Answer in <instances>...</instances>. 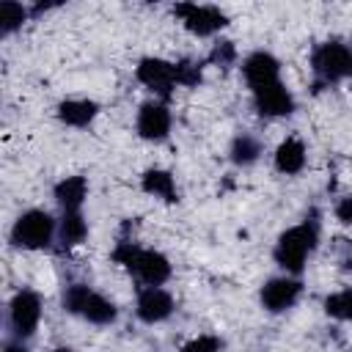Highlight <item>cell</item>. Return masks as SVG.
<instances>
[{
    "label": "cell",
    "mask_w": 352,
    "mask_h": 352,
    "mask_svg": "<svg viewBox=\"0 0 352 352\" xmlns=\"http://www.w3.org/2000/svg\"><path fill=\"white\" fill-rule=\"evenodd\" d=\"M316 242H319V226H316L314 217L311 220L305 217L302 223L286 228L278 236L272 258L286 275H300L305 270V264H308V256L316 250Z\"/></svg>",
    "instance_id": "6da1fadb"
},
{
    "label": "cell",
    "mask_w": 352,
    "mask_h": 352,
    "mask_svg": "<svg viewBox=\"0 0 352 352\" xmlns=\"http://www.w3.org/2000/svg\"><path fill=\"white\" fill-rule=\"evenodd\" d=\"M113 261L121 264L126 272H132L143 286H162L173 272L165 253L140 248L135 242H118L113 250Z\"/></svg>",
    "instance_id": "7a4b0ae2"
},
{
    "label": "cell",
    "mask_w": 352,
    "mask_h": 352,
    "mask_svg": "<svg viewBox=\"0 0 352 352\" xmlns=\"http://www.w3.org/2000/svg\"><path fill=\"white\" fill-rule=\"evenodd\" d=\"M63 308L91 324H113L118 319V308L104 294L94 292L85 283H72L63 292Z\"/></svg>",
    "instance_id": "3957f363"
},
{
    "label": "cell",
    "mask_w": 352,
    "mask_h": 352,
    "mask_svg": "<svg viewBox=\"0 0 352 352\" xmlns=\"http://www.w3.org/2000/svg\"><path fill=\"white\" fill-rule=\"evenodd\" d=\"M55 234H58V226H55L50 212L28 209L11 226V245L22 248V250H44L52 245Z\"/></svg>",
    "instance_id": "277c9868"
},
{
    "label": "cell",
    "mask_w": 352,
    "mask_h": 352,
    "mask_svg": "<svg viewBox=\"0 0 352 352\" xmlns=\"http://www.w3.org/2000/svg\"><path fill=\"white\" fill-rule=\"evenodd\" d=\"M316 85H333L352 77V50L341 41H324L311 55Z\"/></svg>",
    "instance_id": "5b68a950"
},
{
    "label": "cell",
    "mask_w": 352,
    "mask_h": 352,
    "mask_svg": "<svg viewBox=\"0 0 352 352\" xmlns=\"http://www.w3.org/2000/svg\"><path fill=\"white\" fill-rule=\"evenodd\" d=\"M135 77L151 88L157 96L168 99L173 94L176 85H182L179 80V63L173 60H165V58H140L138 66H135Z\"/></svg>",
    "instance_id": "8992f818"
},
{
    "label": "cell",
    "mask_w": 352,
    "mask_h": 352,
    "mask_svg": "<svg viewBox=\"0 0 352 352\" xmlns=\"http://www.w3.org/2000/svg\"><path fill=\"white\" fill-rule=\"evenodd\" d=\"M173 14L182 19V25L192 33V36H214L228 25V16L214 8V6H198V3H176Z\"/></svg>",
    "instance_id": "52a82bcc"
},
{
    "label": "cell",
    "mask_w": 352,
    "mask_h": 352,
    "mask_svg": "<svg viewBox=\"0 0 352 352\" xmlns=\"http://www.w3.org/2000/svg\"><path fill=\"white\" fill-rule=\"evenodd\" d=\"M8 322L16 338L33 336L41 322V297L33 289H19L8 302Z\"/></svg>",
    "instance_id": "ba28073f"
},
{
    "label": "cell",
    "mask_w": 352,
    "mask_h": 352,
    "mask_svg": "<svg viewBox=\"0 0 352 352\" xmlns=\"http://www.w3.org/2000/svg\"><path fill=\"white\" fill-rule=\"evenodd\" d=\"M170 124H173V116L168 110L165 102L160 99H148L138 107V118H135V129L143 140H151V143H160L170 135Z\"/></svg>",
    "instance_id": "9c48e42d"
},
{
    "label": "cell",
    "mask_w": 352,
    "mask_h": 352,
    "mask_svg": "<svg viewBox=\"0 0 352 352\" xmlns=\"http://www.w3.org/2000/svg\"><path fill=\"white\" fill-rule=\"evenodd\" d=\"M302 294V283L294 278V275H278V278H270L264 286H261V305L264 311L270 314H283L289 311Z\"/></svg>",
    "instance_id": "30bf717a"
},
{
    "label": "cell",
    "mask_w": 352,
    "mask_h": 352,
    "mask_svg": "<svg viewBox=\"0 0 352 352\" xmlns=\"http://www.w3.org/2000/svg\"><path fill=\"white\" fill-rule=\"evenodd\" d=\"M173 308H176V302H173L170 292L162 289V286H143V289L138 292L135 314H138V319L146 322V324H160V322H165V319L173 314Z\"/></svg>",
    "instance_id": "8fae6325"
},
{
    "label": "cell",
    "mask_w": 352,
    "mask_h": 352,
    "mask_svg": "<svg viewBox=\"0 0 352 352\" xmlns=\"http://www.w3.org/2000/svg\"><path fill=\"white\" fill-rule=\"evenodd\" d=\"M242 74H245V82H248V88L253 94V91L267 88V85L280 80V63H278V58L272 52L256 50L242 60Z\"/></svg>",
    "instance_id": "7c38bea8"
},
{
    "label": "cell",
    "mask_w": 352,
    "mask_h": 352,
    "mask_svg": "<svg viewBox=\"0 0 352 352\" xmlns=\"http://www.w3.org/2000/svg\"><path fill=\"white\" fill-rule=\"evenodd\" d=\"M253 104H256L258 116H267V118H283V116H292L297 110L294 94L283 85V80L253 91Z\"/></svg>",
    "instance_id": "4fadbf2b"
},
{
    "label": "cell",
    "mask_w": 352,
    "mask_h": 352,
    "mask_svg": "<svg viewBox=\"0 0 352 352\" xmlns=\"http://www.w3.org/2000/svg\"><path fill=\"white\" fill-rule=\"evenodd\" d=\"M305 154L308 151H305V143L300 138L292 135V138L280 140L275 148V170L283 176H297L305 168V160H308Z\"/></svg>",
    "instance_id": "5bb4252c"
},
{
    "label": "cell",
    "mask_w": 352,
    "mask_h": 352,
    "mask_svg": "<svg viewBox=\"0 0 352 352\" xmlns=\"http://www.w3.org/2000/svg\"><path fill=\"white\" fill-rule=\"evenodd\" d=\"M60 212H80L88 198V182L85 176H63L52 190Z\"/></svg>",
    "instance_id": "9a60e30c"
},
{
    "label": "cell",
    "mask_w": 352,
    "mask_h": 352,
    "mask_svg": "<svg viewBox=\"0 0 352 352\" xmlns=\"http://www.w3.org/2000/svg\"><path fill=\"white\" fill-rule=\"evenodd\" d=\"M96 113H99V104L94 99H63L58 104V110H55V116H58L60 124L77 126V129L88 126L96 118Z\"/></svg>",
    "instance_id": "2e32d148"
},
{
    "label": "cell",
    "mask_w": 352,
    "mask_h": 352,
    "mask_svg": "<svg viewBox=\"0 0 352 352\" xmlns=\"http://www.w3.org/2000/svg\"><path fill=\"white\" fill-rule=\"evenodd\" d=\"M140 187L143 192L165 201V204H176L179 201V187H176V179L170 170H162V168H148L143 176H140Z\"/></svg>",
    "instance_id": "e0dca14e"
},
{
    "label": "cell",
    "mask_w": 352,
    "mask_h": 352,
    "mask_svg": "<svg viewBox=\"0 0 352 352\" xmlns=\"http://www.w3.org/2000/svg\"><path fill=\"white\" fill-rule=\"evenodd\" d=\"M88 236V220L82 212H63L58 220V239L63 248H77Z\"/></svg>",
    "instance_id": "ac0fdd59"
},
{
    "label": "cell",
    "mask_w": 352,
    "mask_h": 352,
    "mask_svg": "<svg viewBox=\"0 0 352 352\" xmlns=\"http://www.w3.org/2000/svg\"><path fill=\"white\" fill-rule=\"evenodd\" d=\"M231 162L234 165H253L256 160H258V154H261V146H258V140L256 138H250V135H239V138H234V143H231Z\"/></svg>",
    "instance_id": "d6986e66"
},
{
    "label": "cell",
    "mask_w": 352,
    "mask_h": 352,
    "mask_svg": "<svg viewBox=\"0 0 352 352\" xmlns=\"http://www.w3.org/2000/svg\"><path fill=\"white\" fill-rule=\"evenodd\" d=\"M324 314L338 322H352V289H341L324 297Z\"/></svg>",
    "instance_id": "ffe728a7"
},
{
    "label": "cell",
    "mask_w": 352,
    "mask_h": 352,
    "mask_svg": "<svg viewBox=\"0 0 352 352\" xmlns=\"http://www.w3.org/2000/svg\"><path fill=\"white\" fill-rule=\"evenodd\" d=\"M28 19V11H25V6L22 3H14V0H6V3H0V28H3V33L8 36V33H14L16 28H22V22Z\"/></svg>",
    "instance_id": "44dd1931"
},
{
    "label": "cell",
    "mask_w": 352,
    "mask_h": 352,
    "mask_svg": "<svg viewBox=\"0 0 352 352\" xmlns=\"http://www.w3.org/2000/svg\"><path fill=\"white\" fill-rule=\"evenodd\" d=\"M179 352H223V338H217L212 333H204V336H195V338L184 341Z\"/></svg>",
    "instance_id": "7402d4cb"
},
{
    "label": "cell",
    "mask_w": 352,
    "mask_h": 352,
    "mask_svg": "<svg viewBox=\"0 0 352 352\" xmlns=\"http://www.w3.org/2000/svg\"><path fill=\"white\" fill-rule=\"evenodd\" d=\"M336 220L344 226H352V195H346L336 204Z\"/></svg>",
    "instance_id": "603a6c76"
},
{
    "label": "cell",
    "mask_w": 352,
    "mask_h": 352,
    "mask_svg": "<svg viewBox=\"0 0 352 352\" xmlns=\"http://www.w3.org/2000/svg\"><path fill=\"white\" fill-rule=\"evenodd\" d=\"M212 60H220V63H231V60H234V47H231V41H223V44H217V47H214V52H212Z\"/></svg>",
    "instance_id": "cb8c5ba5"
},
{
    "label": "cell",
    "mask_w": 352,
    "mask_h": 352,
    "mask_svg": "<svg viewBox=\"0 0 352 352\" xmlns=\"http://www.w3.org/2000/svg\"><path fill=\"white\" fill-rule=\"evenodd\" d=\"M3 352H30V349L22 344V338H16V341H8V344L3 346Z\"/></svg>",
    "instance_id": "d4e9b609"
},
{
    "label": "cell",
    "mask_w": 352,
    "mask_h": 352,
    "mask_svg": "<svg viewBox=\"0 0 352 352\" xmlns=\"http://www.w3.org/2000/svg\"><path fill=\"white\" fill-rule=\"evenodd\" d=\"M52 352H74V349H69V346H58V349H52Z\"/></svg>",
    "instance_id": "484cf974"
}]
</instances>
